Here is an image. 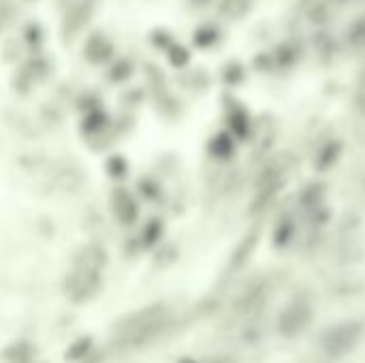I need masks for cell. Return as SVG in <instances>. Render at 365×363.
I'll use <instances>...</instances> for the list:
<instances>
[{
	"label": "cell",
	"instance_id": "obj_1",
	"mask_svg": "<svg viewBox=\"0 0 365 363\" xmlns=\"http://www.w3.org/2000/svg\"><path fill=\"white\" fill-rule=\"evenodd\" d=\"M167 323V310L163 305H143L113 325V342L120 349H141L156 338Z\"/></svg>",
	"mask_w": 365,
	"mask_h": 363
},
{
	"label": "cell",
	"instance_id": "obj_2",
	"mask_svg": "<svg viewBox=\"0 0 365 363\" xmlns=\"http://www.w3.org/2000/svg\"><path fill=\"white\" fill-rule=\"evenodd\" d=\"M103 291V274L71 267L64 278V295L73 303H88Z\"/></svg>",
	"mask_w": 365,
	"mask_h": 363
},
{
	"label": "cell",
	"instance_id": "obj_3",
	"mask_svg": "<svg viewBox=\"0 0 365 363\" xmlns=\"http://www.w3.org/2000/svg\"><path fill=\"white\" fill-rule=\"evenodd\" d=\"M107 265V250L101 244H84L82 248H77V253L73 255V265L71 267H82L88 272L103 274Z\"/></svg>",
	"mask_w": 365,
	"mask_h": 363
},
{
	"label": "cell",
	"instance_id": "obj_4",
	"mask_svg": "<svg viewBox=\"0 0 365 363\" xmlns=\"http://www.w3.org/2000/svg\"><path fill=\"white\" fill-rule=\"evenodd\" d=\"M111 207H113V214H115V218H118V222H122L126 226H130L139 216L137 201H134V197L128 195L126 190H118V193L113 195Z\"/></svg>",
	"mask_w": 365,
	"mask_h": 363
},
{
	"label": "cell",
	"instance_id": "obj_5",
	"mask_svg": "<svg viewBox=\"0 0 365 363\" xmlns=\"http://www.w3.org/2000/svg\"><path fill=\"white\" fill-rule=\"evenodd\" d=\"M84 54H86V58L92 65H103V62L109 60V56L113 54V45H111V41L107 39L105 34L96 32V34L88 36V41L84 45Z\"/></svg>",
	"mask_w": 365,
	"mask_h": 363
},
{
	"label": "cell",
	"instance_id": "obj_6",
	"mask_svg": "<svg viewBox=\"0 0 365 363\" xmlns=\"http://www.w3.org/2000/svg\"><path fill=\"white\" fill-rule=\"evenodd\" d=\"M94 353V340L90 336H80L75 338L67 351H64V359L69 363H86V359Z\"/></svg>",
	"mask_w": 365,
	"mask_h": 363
},
{
	"label": "cell",
	"instance_id": "obj_7",
	"mask_svg": "<svg viewBox=\"0 0 365 363\" xmlns=\"http://www.w3.org/2000/svg\"><path fill=\"white\" fill-rule=\"evenodd\" d=\"M7 363H34V347L28 340H17L3 351Z\"/></svg>",
	"mask_w": 365,
	"mask_h": 363
},
{
	"label": "cell",
	"instance_id": "obj_8",
	"mask_svg": "<svg viewBox=\"0 0 365 363\" xmlns=\"http://www.w3.org/2000/svg\"><path fill=\"white\" fill-rule=\"evenodd\" d=\"M56 182H58V186L64 188V190H73V188H77L82 184V176L77 174V171H71L69 167H64L62 171H58V174H56Z\"/></svg>",
	"mask_w": 365,
	"mask_h": 363
},
{
	"label": "cell",
	"instance_id": "obj_9",
	"mask_svg": "<svg viewBox=\"0 0 365 363\" xmlns=\"http://www.w3.org/2000/svg\"><path fill=\"white\" fill-rule=\"evenodd\" d=\"M86 22H88V11L84 7H73L71 13L67 15V26L71 28V32H77Z\"/></svg>",
	"mask_w": 365,
	"mask_h": 363
},
{
	"label": "cell",
	"instance_id": "obj_10",
	"mask_svg": "<svg viewBox=\"0 0 365 363\" xmlns=\"http://www.w3.org/2000/svg\"><path fill=\"white\" fill-rule=\"evenodd\" d=\"M9 17H11V9H9V5L0 0V30L5 28V24L9 22Z\"/></svg>",
	"mask_w": 365,
	"mask_h": 363
}]
</instances>
